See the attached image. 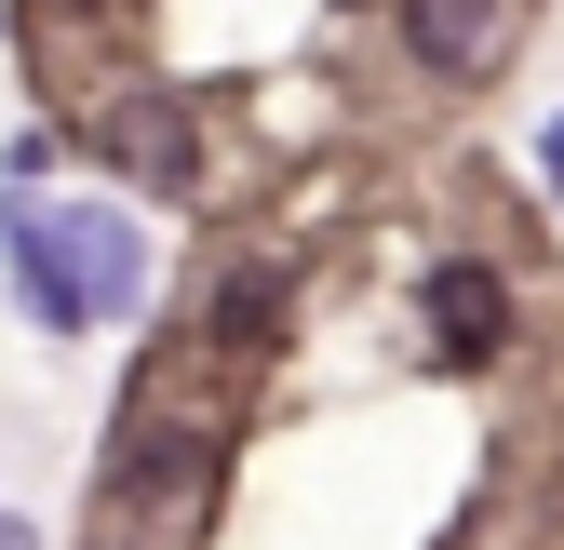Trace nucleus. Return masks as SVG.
<instances>
[{
  "label": "nucleus",
  "mask_w": 564,
  "mask_h": 550,
  "mask_svg": "<svg viewBox=\"0 0 564 550\" xmlns=\"http://www.w3.org/2000/svg\"><path fill=\"white\" fill-rule=\"evenodd\" d=\"M0 550H41V537H28V524H14V510H0Z\"/></svg>",
  "instance_id": "obj_6"
},
{
  "label": "nucleus",
  "mask_w": 564,
  "mask_h": 550,
  "mask_svg": "<svg viewBox=\"0 0 564 550\" xmlns=\"http://www.w3.org/2000/svg\"><path fill=\"white\" fill-rule=\"evenodd\" d=\"M216 309H229V350H269V322H282V283H269V268H242V283H229Z\"/></svg>",
  "instance_id": "obj_4"
},
{
  "label": "nucleus",
  "mask_w": 564,
  "mask_h": 550,
  "mask_svg": "<svg viewBox=\"0 0 564 550\" xmlns=\"http://www.w3.org/2000/svg\"><path fill=\"white\" fill-rule=\"evenodd\" d=\"M403 54L431 81H498L524 54V0H403Z\"/></svg>",
  "instance_id": "obj_2"
},
{
  "label": "nucleus",
  "mask_w": 564,
  "mask_h": 550,
  "mask_svg": "<svg viewBox=\"0 0 564 550\" xmlns=\"http://www.w3.org/2000/svg\"><path fill=\"white\" fill-rule=\"evenodd\" d=\"M538 175H551V201H564V121H538Z\"/></svg>",
  "instance_id": "obj_5"
},
{
  "label": "nucleus",
  "mask_w": 564,
  "mask_h": 550,
  "mask_svg": "<svg viewBox=\"0 0 564 550\" xmlns=\"http://www.w3.org/2000/svg\"><path fill=\"white\" fill-rule=\"evenodd\" d=\"M498 322H511V283H498L484 255L431 268V336H444V363H484V350H498Z\"/></svg>",
  "instance_id": "obj_3"
},
{
  "label": "nucleus",
  "mask_w": 564,
  "mask_h": 550,
  "mask_svg": "<svg viewBox=\"0 0 564 550\" xmlns=\"http://www.w3.org/2000/svg\"><path fill=\"white\" fill-rule=\"evenodd\" d=\"M0 255H14V296L41 336H82V322H121L149 296V229L121 201H82V188H14L0 201Z\"/></svg>",
  "instance_id": "obj_1"
}]
</instances>
